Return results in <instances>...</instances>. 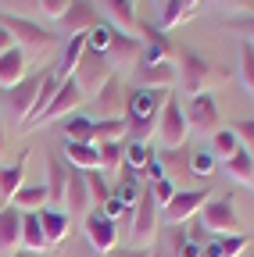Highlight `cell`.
<instances>
[{"label": "cell", "instance_id": "cell-21", "mask_svg": "<svg viewBox=\"0 0 254 257\" xmlns=\"http://www.w3.org/2000/svg\"><path fill=\"white\" fill-rule=\"evenodd\" d=\"M93 100H97L101 118H122V111H125V89H122V82L111 75V79L104 82V89L93 96Z\"/></svg>", "mask_w": 254, "mask_h": 257}, {"label": "cell", "instance_id": "cell-3", "mask_svg": "<svg viewBox=\"0 0 254 257\" xmlns=\"http://www.w3.org/2000/svg\"><path fill=\"white\" fill-rule=\"evenodd\" d=\"M179 79H183V86H186V93L190 96H197V93H204L211 82H218V79H226V72H218V68H211V64L197 54V50H190V47H183L179 50Z\"/></svg>", "mask_w": 254, "mask_h": 257}, {"label": "cell", "instance_id": "cell-45", "mask_svg": "<svg viewBox=\"0 0 254 257\" xmlns=\"http://www.w3.org/2000/svg\"><path fill=\"white\" fill-rule=\"evenodd\" d=\"M68 4H72V0H40V11L47 15V18H61V15H65L68 11Z\"/></svg>", "mask_w": 254, "mask_h": 257}, {"label": "cell", "instance_id": "cell-37", "mask_svg": "<svg viewBox=\"0 0 254 257\" xmlns=\"http://www.w3.org/2000/svg\"><path fill=\"white\" fill-rule=\"evenodd\" d=\"M101 172H118L122 157H125V143H101Z\"/></svg>", "mask_w": 254, "mask_h": 257}, {"label": "cell", "instance_id": "cell-18", "mask_svg": "<svg viewBox=\"0 0 254 257\" xmlns=\"http://www.w3.org/2000/svg\"><path fill=\"white\" fill-rule=\"evenodd\" d=\"M93 200H90V189H86V172H79V168H68V186H65V207L61 211H72V214H86V207H90Z\"/></svg>", "mask_w": 254, "mask_h": 257}, {"label": "cell", "instance_id": "cell-35", "mask_svg": "<svg viewBox=\"0 0 254 257\" xmlns=\"http://www.w3.org/2000/svg\"><path fill=\"white\" fill-rule=\"evenodd\" d=\"M236 150H240L236 133H233V128H218V133H215V147H211L215 161H226V157H233Z\"/></svg>", "mask_w": 254, "mask_h": 257}, {"label": "cell", "instance_id": "cell-22", "mask_svg": "<svg viewBox=\"0 0 254 257\" xmlns=\"http://www.w3.org/2000/svg\"><path fill=\"white\" fill-rule=\"evenodd\" d=\"M65 165L79 172H93L101 168V150L93 143H65Z\"/></svg>", "mask_w": 254, "mask_h": 257}, {"label": "cell", "instance_id": "cell-40", "mask_svg": "<svg viewBox=\"0 0 254 257\" xmlns=\"http://www.w3.org/2000/svg\"><path fill=\"white\" fill-rule=\"evenodd\" d=\"M222 29L236 32V36H243V43L254 47V15H243V18H226L222 22Z\"/></svg>", "mask_w": 254, "mask_h": 257}, {"label": "cell", "instance_id": "cell-32", "mask_svg": "<svg viewBox=\"0 0 254 257\" xmlns=\"http://www.w3.org/2000/svg\"><path fill=\"white\" fill-rule=\"evenodd\" d=\"M168 57H172V43H168L165 32H157L154 40L143 43V57H140V64H165Z\"/></svg>", "mask_w": 254, "mask_h": 257}, {"label": "cell", "instance_id": "cell-5", "mask_svg": "<svg viewBox=\"0 0 254 257\" xmlns=\"http://www.w3.org/2000/svg\"><path fill=\"white\" fill-rule=\"evenodd\" d=\"M197 221L204 225L211 236H236V232H240V218H236V211H233V197H211V200L201 207Z\"/></svg>", "mask_w": 254, "mask_h": 257}, {"label": "cell", "instance_id": "cell-46", "mask_svg": "<svg viewBox=\"0 0 254 257\" xmlns=\"http://www.w3.org/2000/svg\"><path fill=\"white\" fill-rule=\"evenodd\" d=\"M150 257H172V250H168V239H157V243L150 246Z\"/></svg>", "mask_w": 254, "mask_h": 257}, {"label": "cell", "instance_id": "cell-23", "mask_svg": "<svg viewBox=\"0 0 254 257\" xmlns=\"http://www.w3.org/2000/svg\"><path fill=\"white\" fill-rule=\"evenodd\" d=\"M36 218H40V225H43V236H47V243H50V246H57L61 239H65L68 225H72V214H65V211H54V207L36 211Z\"/></svg>", "mask_w": 254, "mask_h": 257}, {"label": "cell", "instance_id": "cell-31", "mask_svg": "<svg viewBox=\"0 0 254 257\" xmlns=\"http://www.w3.org/2000/svg\"><path fill=\"white\" fill-rule=\"evenodd\" d=\"M222 168H226V175H229V179H236V182H250V179H254V157L240 147L233 157L222 161Z\"/></svg>", "mask_w": 254, "mask_h": 257}, {"label": "cell", "instance_id": "cell-7", "mask_svg": "<svg viewBox=\"0 0 254 257\" xmlns=\"http://www.w3.org/2000/svg\"><path fill=\"white\" fill-rule=\"evenodd\" d=\"M186 125L197 128V133H218L222 114H218V100H215L211 89L190 96V104H186Z\"/></svg>", "mask_w": 254, "mask_h": 257}, {"label": "cell", "instance_id": "cell-14", "mask_svg": "<svg viewBox=\"0 0 254 257\" xmlns=\"http://www.w3.org/2000/svg\"><path fill=\"white\" fill-rule=\"evenodd\" d=\"M65 186H68V165L61 157H47V207H65Z\"/></svg>", "mask_w": 254, "mask_h": 257}, {"label": "cell", "instance_id": "cell-44", "mask_svg": "<svg viewBox=\"0 0 254 257\" xmlns=\"http://www.w3.org/2000/svg\"><path fill=\"white\" fill-rule=\"evenodd\" d=\"M0 8H8V15H18V18H29L40 11V0H0Z\"/></svg>", "mask_w": 254, "mask_h": 257}, {"label": "cell", "instance_id": "cell-15", "mask_svg": "<svg viewBox=\"0 0 254 257\" xmlns=\"http://www.w3.org/2000/svg\"><path fill=\"white\" fill-rule=\"evenodd\" d=\"M140 57H143V43H140V36H129V32H118V29H115L111 47H108L111 68H118V64H140Z\"/></svg>", "mask_w": 254, "mask_h": 257}, {"label": "cell", "instance_id": "cell-20", "mask_svg": "<svg viewBox=\"0 0 254 257\" xmlns=\"http://www.w3.org/2000/svg\"><path fill=\"white\" fill-rule=\"evenodd\" d=\"M25 165H29V150H22V154L15 157V165L0 168V204H11V197L22 189V182H25Z\"/></svg>", "mask_w": 254, "mask_h": 257}, {"label": "cell", "instance_id": "cell-2", "mask_svg": "<svg viewBox=\"0 0 254 257\" xmlns=\"http://www.w3.org/2000/svg\"><path fill=\"white\" fill-rule=\"evenodd\" d=\"M0 25H4L8 32H11V40L22 47V50H29V54H50L54 47H57V36L50 29H43V25H36L33 18H18V15H8V11H0Z\"/></svg>", "mask_w": 254, "mask_h": 257}, {"label": "cell", "instance_id": "cell-42", "mask_svg": "<svg viewBox=\"0 0 254 257\" xmlns=\"http://www.w3.org/2000/svg\"><path fill=\"white\" fill-rule=\"evenodd\" d=\"M233 133H236L240 147L254 157V118H240V121H233Z\"/></svg>", "mask_w": 254, "mask_h": 257}, {"label": "cell", "instance_id": "cell-12", "mask_svg": "<svg viewBox=\"0 0 254 257\" xmlns=\"http://www.w3.org/2000/svg\"><path fill=\"white\" fill-rule=\"evenodd\" d=\"M86 239L97 253H111L115 250V239H118V225L111 218H104L101 211H90L86 214Z\"/></svg>", "mask_w": 254, "mask_h": 257}, {"label": "cell", "instance_id": "cell-29", "mask_svg": "<svg viewBox=\"0 0 254 257\" xmlns=\"http://www.w3.org/2000/svg\"><path fill=\"white\" fill-rule=\"evenodd\" d=\"M11 207L15 211H43L47 207V182H40V186H22L15 197H11Z\"/></svg>", "mask_w": 254, "mask_h": 257}, {"label": "cell", "instance_id": "cell-19", "mask_svg": "<svg viewBox=\"0 0 254 257\" xmlns=\"http://www.w3.org/2000/svg\"><path fill=\"white\" fill-rule=\"evenodd\" d=\"M22 246V211L11 204L0 207V253H15Z\"/></svg>", "mask_w": 254, "mask_h": 257}, {"label": "cell", "instance_id": "cell-52", "mask_svg": "<svg viewBox=\"0 0 254 257\" xmlns=\"http://www.w3.org/2000/svg\"><path fill=\"white\" fill-rule=\"evenodd\" d=\"M154 4H165V0H154Z\"/></svg>", "mask_w": 254, "mask_h": 257}, {"label": "cell", "instance_id": "cell-24", "mask_svg": "<svg viewBox=\"0 0 254 257\" xmlns=\"http://www.w3.org/2000/svg\"><path fill=\"white\" fill-rule=\"evenodd\" d=\"M22 79H25V50L22 47H11V50L0 54V86L11 89Z\"/></svg>", "mask_w": 254, "mask_h": 257}, {"label": "cell", "instance_id": "cell-39", "mask_svg": "<svg viewBox=\"0 0 254 257\" xmlns=\"http://www.w3.org/2000/svg\"><path fill=\"white\" fill-rule=\"evenodd\" d=\"M183 18H186L183 0H165V4H161V18H157V29L168 32V29H172V25H179Z\"/></svg>", "mask_w": 254, "mask_h": 257}, {"label": "cell", "instance_id": "cell-36", "mask_svg": "<svg viewBox=\"0 0 254 257\" xmlns=\"http://www.w3.org/2000/svg\"><path fill=\"white\" fill-rule=\"evenodd\" d=\"M111 36H115V29L111 25H93L90 32H86V50H93V54H108V47H111Z\"/></svg>", "mask_w": 254, "mask_h": 257}, {"label": "cell", "instance_id": "cell-43", "mask_svg": "<svg viewBox=\"0 0 254 257\" xmlns=\"http://www.w3.org/2000/svg\"><path fill=\"white\" fill-rule=\"evenodd\" d=\"M211 168H215V154H211V150L190 154V175H208Z\"/></svg>", "mask_w": 254, "mask_h": 257}, {"label": "cell", "instance_id": "cell-25", "mask_svg": "<svg viewBox=\"0 0 254 257\" xmlns=\"http://www.w3.org/2000/svg\"><path fill=\"white\" fill-rule=\"evenodd\" d=\"M22 246H25L29 253H43V250H50V243H47V236H43V225H40L36 211H25V214H22Z\"/></svg>", "mask_w": 254, "mask_h": 257}, {"label": "cell", "instance_id": "cell-26", "mask_svg": "<svg viewBox=\"0 0 254 257\" xmlns=\"http://www.w3.org/2000/svg\"><path fill=\"white\" fill-rule=\"evenodd\" d=\"M61 136H65V143H93V118L86 114H68L61 118Z\"/></svg>", "mask_w": 254, "mask_h": 257}, {"label": "cell", "instance_id": "cell-41", "mask_svg": "<svg viewBox=\"0 0 254 257\" xmlns=\"http://www.w3.org/2000/svg\"><path fill=\"white\" fill-rule=\"evenodd\" d=\"M150 193H154L157 207H168L172 197H176V182H172L168 175H165V179H154V182H150Z\"/></svg>", "mask_w": 254, "mask_h": 257}, {"label": "cell", "instance_id": "cell-34", "mask_svg": "<svg viewBox=\"0 0 254 257\" xmlns=\"http://www.w3.org/2000/svg\"><path fill=\"white\" fill-rule=\"evenodd\" d=\"M150 157H154V154H150V147H147V143H133V140H129V143H125V157H122V165H125V168H133V172H143V168L150 165Z\"/></svg>", "mask_w": 254, "mask_h": 257}, {"label": "cell", "instance_id": "cell-53", "mask_svg": "<svg viewBox=\"0 0 254 257\" xmlns=\"http://www.w3.org/2000/svg\"><path fill=\"white\" fill-rule=\"evenodd\" d=\"M201 4H211V0H201Z\"/></svg>", "mask_w": 254, "mask_h": 257}, {"label": "cell", "instance_id": "cell-11", "mask_svg": "<svg viewBox=\"0 0 254 257\" xmlns=\"http://www.w3.org/2000/svg\"><path fill=\"white\" fill-rule=\"evenodd\" d=\"M154 232H157V200H154V193H150V186H147L143 197H140L136 207H133V239L143 246Z\"/></svg>", "mask_w": 254, "mask_h": 257}, {"label": "cell", "instance_id": "cell-10", "mask_svg": "<svg viewBox=\"0 0 254 257\" xmlns=\"http://www.w3.org/2000/svg\"><path fill=\"white\" fill-rule=\"evenodd\" d=\"M82 104H86V96H82L79 82H75V79H61V86H57V93H54L50 107L43 111L40 125H50V121L68 118V114H75V107H82Z\"/></svg>", "mask_w": 254, "mask_h": 257}, {"label": "cell", "instance_id": "cell-9", "mask_svg": "<svg viewBox=\"0 0 254 257\" xmlns=\"http://www.w3.org/2000/svg\"><path fill=\"white\" fill-rule=\"evenodd\" d=\"M208 200H211V189H176L172 204L161 207V211H165V221H168V225H183V221H190V218H197Z\"/></svg>", "mask_w": 254, "mask_h": 257}, {"label": "cell", "instance_id": "cell-54", "mask_svg": "<svg viewBox=\"0 0 254 257\" xmlns=\"http://www.w3.org/2000/svg\"><path fill=\"white\" fill-rule=\"evenodd\" d=\"M250 186H254V179H250Z\"/></svg>", "mask_w": 254, "mask_h": 257}, {"label": "cell", "instance_id": "cell-33", "mask_svg": "<svg viewBox=\"0 0 254 257\" xmlns=\"http://www.w3.org/2000/svg\"><path fill=\"white\" fill-rule=\"evenodd\" d=\"M86 189H90V200L97 204V207H104V204L111 200V186L104 182V172H101V168L86 172Z\"/></svg>", "mask_w": 254, "mask_h": 257}, {"label": "cell", "instance_id": "cell-50", "mask_svg": "<svg viewBox=\"0 0 254 257\" xmlns=\"http://www.w3.org/2000/svg\"><path fill=\"white\" fill-rule=\"evenodd\" d=\"M4 143H8V136H4V125H0V150H4Z\"/></svg>", "mask_w": 254, "mask_h": 257}, {"label": "cell", "instance_id": "cell-38", "mask_svg": "<svg viewBox=\"0 0 254 257\" xmlns=\"http://www.w3.org/2000/svg\"><path fill=\"white\" fill-rule=\"evenodd\" d=\"M240 82L254 96V47L250 43H240Z\"/></svg>", "mask_w": 254, "mask_h": 257}, {"label": "cell", "instance_id": "cell-8", "mask_svg": "<svg viewBox=\"0 0 254 257\" xmlns=\"http://www.w3.org/2000/svg\"><path fill=\"white\" fill-rule=\"evenodd\" d=\"M40 82H43V72H33V75H25L22 82H15V86L4 93L15 125H22V121L29 118V111H33V104H36V93H40Z\"/></svg>", "mask_w": 254, "mask_h": 257}, {"label": "cell", "instance_id": "cell-55", "mask_svg": "<svg viewBox=\"0 0 254 257\" xmlns=\"http://www.w3.org/2000/svg\"><path fill=\"white\" fill-rule=\"evenodd\" d=\"M0 89H4V86H0Z\"/></svg>", "mask_w": 254, "mask_h": 257}, {"label": "cell", "instance_id": "cell-30", "mask_svg": "<svg viewBox=\"0 0 254 257\" xmlns=\"http://www.w3.org/2000/svg\"><path fill=\"white\" fill-rule=\"evenodd\" d=\"M122 140H125V118H93V147Z\"/></svg>", "mask_w": 254, "mask_h": 257}, {"label": "cell", "instance_id": "cell-27", "mask_svg": "<svg viewBox=\"0 0 254 257\" xmlns=\"http://www.w3.org/2000/svg\"><path fill=\"white\" fill-rule=\"evenodd\" d=\"M247 243H250L247 232H236V236H211V239L204 243V257H236Z\"/></svg>", "mask_w": 254, "mask_h": 257}, {"label": "cell", "instance_id": "cell-48", "mask_svg": "<svg viewBox=\"0 0 254 257\" xmlns=\"http://www.w3.org/2000/svg\"><path fill=\"white\" fill-rule=\"evenodd\" d=\"M118 257H150V246H133V250H125Z\"/></svg>", "mask_w": 254, "mask_h": 257}, {"label": "cell", "instance_id": "cell-4", "mask_svg": "<svg viewBox=\"0 0 254 257\" xmlns=\"http://www.w3.org/2000/svg\"><path fill=\"white\" fill-rule=\"evenodd\" d=\"M115 75V68H111V61H108V54H93V50H86L82 57H79V68H75V82H79V89H82V96L86 100H93L101 89H104V82Z\"/></svg>", "mask_w": 254, "mask_h": 257}, {"label": "cell", "instance_id": "cell-47", "mask_svg": "<svg viewBox=\"0 0 254 257\" xmlns=\"http://www.w3.org/2000/svg\"><path fill=\"white\" fill-rule=\"evenodd\" d=\"M15 47V40H11V32L4 29V25H0V54H4V50H11Z\"/></svg>", "mask_w": 254, "mask_h": 257}, {"label": "cell", "instance_id": "cell-28", "mask_svg": "<svg viewBox=\"0 0 254 257\" xmlns=\"http://www.w3.org/2000/svg\"><path fill=\"white\" fill-rule=\"evenodd\" d=\"M122 172V182H118V193L115 197L122 200V204H129V207H136V200L143 197V189H147V182H143V175L140 172H133V168H118Z\"/></svg>", "mask_w": 254, "mask_h": 257}, {"label": "cell", "instance_id": "cell-6", "mask_svg": "<svg viewBox=\"0 0 254 257\" xmlns=\"http://www.w3.org/2000/svg\"><path fill=\"white\" fill-rule=\"evenodd\" d=\"M157 136H161L165 150H179V147L186 143V136H190L186 114H183V107H179V100H176L172 93H168V100H165L161 114H157Z\"/></svg>", "mask_w": 254, "mask_h": 257}, {"label": "cell", "instance_id": "cell-13", "mask_svg": "<svg viewBox=\"0 0 254 257\" xmlns=\"http://www.w3.org/2000/svg\"><path fill=\"white\" fill-rule=\"evenodd\" d=\"M57 22H61V29H68L72 36H75V32H90L93 25H101V11H97L93 0H72L68 11L61 15Z\"/></svg>", "mask_w": 254, "mask_h": 257}, {"label": "cell", "instance_id": "cell-16", "mask_svg": "<svg viewBox=\"0 0 254 257\" xmlns=\"http://www.w3.org/2000/svg\"><path fill=\"white\" fill-rule=\"evenodd\" d=\"M176 79H179V72H176L172 61H165V64H136V75H133V82L143 86V89H168Z\"/></svg>", "mask_w": 254, "mask_h": 257}, {"label": "cell", "instance_id": "cell-49", "mask_svg": "<svg viewBox=\"0 0 254 257\" xmlns=\"http://www.w3.org/2000/svg\"><path fill=\"white\" fill-rule=\"evenodd\" d=\"M197 8H201V0H183V11H186V18H190V15H194Z\"/></svg>", "mask_w": 254, "mask_h": 257}, {"label": "cell", "instance_id": "cell-1", "mask_svg": "<svg viewBox=\"0 0 254 257\" xmlns=\"http://www.w3.org/2000/svg\"><path fill=\"white\" fill-rule=\"evenodd\" d=\"M168 100V89H143V86H133L125 93V136L133 143H147L154 133H157V114H161Z\"/></svg>", "mask_w": 254, "mask_h": 257}, {"label": "cell", "instance_id": "cell-17", "mask_svg": "<svg viewBox=\"0 0 254 257\" xmlns=\"http://www.w3.org/2000/svg\"><path fill=\"white\" fill-rule=\"evenodd\" d=\"M97 4V11H104L115 25H118V32H129V36H136V8H133V0H93Z\"/></svg>", "mask_w": 254, "mask_h": 257}, {"label": "cell", "instance_id": "cell-51", "mask_svg": "<svg viewBox=\"0 0 254 257\" xmlns=\"http://www.w3.org/2000/svg\"><path fill=\"white\" fill-rule=\"evenodd\" d=\"M11 257H33V253H29V250H15Z\"/></svg>", "mask_w": 254, "mask_h": 257}]
</instances>
